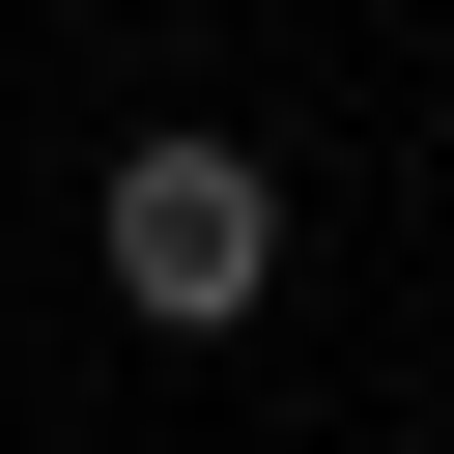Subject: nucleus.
Returning a JSON list of instances; mask_svg holds the SVG:
<instances>
[{
    "mask_svg": "<svg viewBox=\"0 0 454 454\" xmlns=\"http://www.w3.org/2000/svg\"><path fill=\"white\" fill-rule=\"evenodd\" d=\"M85 255H114V312H142V340H227V312L284 284V170H255V142H114Z\"/></svg>",
    "mask_w": 454,
    "mask_h": 454,
    "instance_id": "1",
    "label": "nucleus"
}]
</instances>
